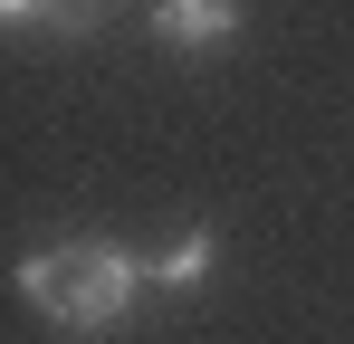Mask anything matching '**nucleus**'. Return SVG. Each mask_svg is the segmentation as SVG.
<instances>
[{
    "instance_id": "1",
    "label": "nucleus",
    "mask_w": 354,
    "mask_h": 344,
    "mask_svg": "<svg viewBox=\"0 0 354 344\" xmlns=\"http://www.w3.org/2000/svg\"><path fill=\"white\" fill-rule=\"evenodd\" d=\"M19 296L58 325V335H115L144 296V258L115 239H48L19 258Z\"/></svg>"
},
{
    "instance_id": "2",
    "label": "nucleus",
    "mask_w": 354,
    "mask_h": 344,
    "mask_svg": "<svg viewBox=\"0 0 354 344\" xmlns=\"http://www.w3.org/2000/svg\"><path fill=\"white\" fill-rule=\"evenodd\" d=\"M239 29H249L239 0H153V39H163L173 57H221Z\"/></svg>"
},
{
    "instance_id": "3",
    "label": "nucleus",
    "mask_w": 354,
    "mask_h": 344,
    "mask_svg": "<svg viewBox=\"0 0 354 344\" xmlns=\"http://www.w3.org/2000/svg\"><path fill=\"white\" fill-rule=\"evenodd\" d=\"M211 268H221V239H211V229H182V239H163V249L144 258V287L192 296V287H211Z\"/></svg>"
},
{
    "instance_id": "4",
    "label": "nucleus",
    "mask_w": 354,
    "mask_h": 344,
    "mask_svg": "<svg viewBox=\"0 0 354 344\" xmlns=\"http://www.w3.org/2000/svg\"><path fill=\"white\" fill-rule=\"evenodd\" d=\"M106 10H115V0H58V10H48V39H86Z\"/></svg>"
},
{
    "instance_id": "5",
    "label": "nucleus",
    "mask_w": 354,
    "mask_h": 344,
    "mask_svg": "<svg viewBox=\"0 0 354 344\" xmlns=\"http://www.w3.org/2000/svg\"><path fill=\"white\" fill-rule=\"evenodd\" d=\"M58 0H0V29H48Z\"/></svg>"
}]
</instances>
